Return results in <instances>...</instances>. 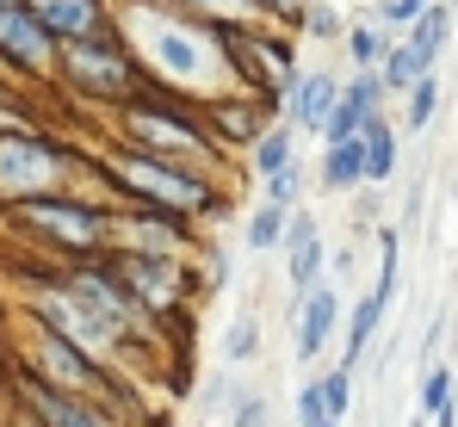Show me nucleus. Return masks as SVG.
I'll use <instances>...</instances> for the list:
<instances>
[{
    "mask_svg": "<svg viewBox=\"0 0 458 427\" xmlns=\"http://www.w3.org/2000/svg\"><path fill=\"white\" fill-rule=\"evenodd\" d=\"M384 69H378V81H384V93H409V87H415V81H421V56H415V50H409V44H390V50H384L378 56Z\"/></svg>",
    "mask_w": 458,
    "mask_h": 427,
    "instance_id": "obj_15",
    "label": "nucleus"
},
{
    "mask_svg": "<svg viewBox=\"0 0 458 427\" xmlns=\"http://www.w3.org/2000/svg\"><path fill=\"white\" fill-rule=\"evenodd\" d=\"M260 6H273V13H298L304 0H260Z\"/></svg>",
    "mask_w": 458,
    "mask_h": 427,
    "instance_id": "obj_31",
    "label": "nucleus"
},
{
    "mask_svg": "<svg viewBox=\"0 0 458 427\" xmlns=\"http://www.w3.org/2000/svg\"><path fill=\"white\" fill-rule=\"evenodd\" d=\"M124 180H137V192H149L161 205H180V211L205 205V186H192V180H180V174H167V167H149V161L124 167Z\"/></svg>",
    "mask_w": 458,
    "mask_h": 427,
    "instance_id": "obj_5",
    "label": "nucleus"
},
{
    "mask_svg": "<svg viewBox=\"0 0 458 427\" xmlns=\"http://www.w3.org/2000/svg\"><path fill=\"white\" fill-rule=\"evenodd\" d=\"M322 415H328V409H322V390H316V384H304V390H298V422H322Z\"/></svg>",
    "mask_w": 458,
    "mask_h": 427,
    "instance_id": "obj_27",
    "label": "nucleus"
},
{
    "mask_svg": "<svg viewBox=\"0 0 458 427\" xmlns=\"http://www.w3.org/2000/svg\"><path fill=\"white\" fill-rule=\"evenodd\" d=\"M446 31H453V13H446V6H434V0H428V6L409 19V50L421 56V69H434V63H440Z\"/></svg>",
    "mask_w": 458,
    "mask_h": 427,
    "instance_id": "obj_8",
    "label": "nucleus"
},
{
    "mask_svg": "<svg viewBox=\"0 0 458 427\" xmlns=\"http://www.w3.org/2000/svg\"><path fill=\"white\" fill-rule=\"evenodd\" d=\"M347 50H353V63H366V69H372V63H378L384 50H390V38H378L372 25H360V31L347 38Z\"/></svg>",
    "mask_w": 458,
    "mask_h": 427,
    "instance_id": "obj_23",
    "label": "nucleus"
},
{
    "mask_svg": "<svg viewBox=\"0 0 458 427\" xmlns=\"http://www.w3.org/2000/svg\"><path fill=\"white\" fill-rule=\"evenodd\" d=\"M292 285H298V297L310 285H322V235H310L304 248H292Z\"/></svg>",
    "mask_w": 458,
    "mask_h": 427,
    "instance_id": "obj_19",
    "label": "nucleus"
},
{
    "mask_svg": "<svg viewBox=\"0 0 458 427\" xmlns=\"http://www.w3.org/2000/svg\"><path fill=\"white\" fill-rule=\"evenodd\" d=\"M0 50L19 56L25 69H44L50 50H44V19L25 13V6H0Z\"/></svg>",
    "mask_w": 458,
    "mask_h": 427,
    "instance_id": "obj_3",
    "label": "nucleus"
},
{
    "mask_svg": "<svg viewBox=\"0 0 458 427\" xmlns=\"http://www.w3.org/2000/svg\"><path fill=\"white\" fill-rule=\"evenodd\" d=\"M31 223L63 229V242H75V248H87V242L99 235V223H93L87 211H69V205H31Z\"/></svg>",
    "mask_w": 458,
    "mask_h": 427,
    "instance_id": "obj_13",
    "label": "nucleus"
},
{
    "mask_svg": "<svg viewBox=\"0 0 458 427\" xmlns=\"http://www.w3.org/2000/svg\"><path fill=\"white\" fill-rule=\"evenodd\" d=\"M434 112H440V81H434V69H428L415 87H409V131H428Z\"/></svg>",
    "mask_w": 458,
    "mask_h": 427,
    "instance_id": "obj_17",
    "label": "nucleus"
},
{
    "mask_svg": "<svg viewBox=\"0 0 458 427\" xmlns=\"http://www.w3.org/2000/svg\"><path fill=\"white\" fill-rule=\"evenodd\" d=\"M360 142H366V180H390V167H396V131L378 124V112H372Z\"/></svg>",
    "mask_w": 458,
    "mask_h": 427,
    "instance_id": "obj_12",
    "label": "nucleus"
},
{
    "mask_svg": "<svg viewBox=\"0 0 458 427\" xmlns=\"http://www.w3.org/2000/svg\"><path fill=\"white\" fill-rule=\"evenodd\" d=\"M199 6H211V0H199Z\"/></svg>",
    "mask_w": 458,
    "mask_h": 427,
    "instance_id": "obj_34",
    "label": "nucleus"
},
{
    "mask_svg": "<svg viewBox=\"0 0 458 427\" xmlns=\"http://www.w3.org/2000/svg\"><path fill=\"white\" fill-rule=\"evenodd\" d=\"M310 427H341V422H335V415H322V422H310Z\"/></svg>",
    "mask_w": 458,
    "mask_h": 427,
    "instance_id": "obj_32",
    "label": "nucleus"
},
{
    "mask_svg": "<svg viewBox=\"0 0 458 427\" xmlns=\"http://www.w3.org/2000/svg\"><path fill=\"white\" fill-rule=\"evenodd\" d=\"M0 6H13V0H0Z\"/></svg>",
    "mask_w": 458,
    "mask_h": 427,
    "instance_id": "obj_33",
    "label": "nucleus"
},
{
    "mask_svg": "<svg viewBox=\"0 0 458 427\" xmlns=\"http://www.w3.org/2000/svg\"><path fill=\"white\" fill-rule=\"evenodd\" d=\"M267 180H273V186H267V199H273V205H298V186H304V180H298V167H292V161H285V167H273Z\"/></svg>",
    "mask_w": 458,
    "mask_h": 427,
    "instance_id": "obj_24",
    "label": "nucleus"
},
{
    "mask_svg": "<svg viewBox=\"0 0 458 427\" xmlns=\"http://www.w3.org/2000/svg\"><path fill=\"white\" fill-rule=\"evenodd\" d=\"M69 63H75L81 81H112V87H124V81H131L124 63H118L112 50H99L93 38H69Z\"/></svg>",
    "mask_w": 458,
    "mask_h": 427,
    "instance_id": "obj_10",
    "label": "nucleus"
},
{
    "mask_svg": "<svg viewBox=\"0 0 458 427\" xmlns=\"http://www.w3.org/2000/svg\"><path fill=\"white\" fill-rule=\"evenodd\" d=\"M316 390H322V409L341 422V415H347V403H353V371H328Z\"/></svg>",
    "mask_w": 458,
    "mask_h": 427,
    "instance_id": "obj_21",
    "label": "nucleus"
},
{
    "mask_svg": "<svg viewBox=\"0 0 458 427\" xmlns=\"http://www.w3.org/2000/svg\"><path fill=\"white\" fill-rule=\"evenodd\" d=\"M366 180V142L347 137V142H328V155H322V186L328 192H347V186H360Z\"/></svg>",
    "mask_w": 458,
    "mask_h": 427,
    "instance_id": "obj_9",
    "label": "nucleus"
},
{
    "mask_svg": "<svg viewBox=\"0 0 458 427\" xmlns=\"http://www.w3.org/2000/svg\"><path fill=\"white\" fill-rule=\"evenodd\" d=\"M415 427H421V422H415Z\"/></svg>",
    "mask_w": 458,
    "mask_h": 427,
    "instance_id": "obj_35",
    "label": "nucleus"
},
{
    "mask_svg": "<svg viewBox=\"0 0 458 427\" xmlns=\"http://www.w3.org/2000/svg\"><path fill=\"white\" fill-rule=\"evenodd\" d=\"M235 427H267V403L260 397H242L235 403Z\"/></svg>",
    "mask_w": 458,
    "mask_h": 427,
    "instance_id": "obj_28",
    "label": "nucleus"
},
{
    "mask_svg": "<svg viewBox=\"0 0 458 427\" xmlns=\"http://www.w3.org/2000/svg\"><path fill=\"white\" fill-rule=\"evenodd\" d=\"M44 365H50L69 390H93V365H87L69 341H56V335H44Z\"/></svg>",
    "mask_w": 458,
    "mask_h": 427,
    "instance_id": "obj_14",
    "label": "nucleus"
},
{
    "mask_svg": "<svg viewBox=\"0 0 458 427\" xmlns=\"http://www.w3.org/2000/svg\"><path fill=\"white\" fill-rule=\"evenodd\" d=\"M384 310H390V303H378V297H366V303L353 310V329H347V359H341V371H353V365H360V354L372 347V335H378Z\"/></svg>",
    "mask_w": 458,
    "mask_h": 427,
    "instance_id": "obj_16",
    "label": "nucleus"
},
{
    "mask_svg": "<svg viewBox=\"0 0 458 427\" xmlns=\"http://www.w3.org/2000/svg\"><path fill=\"white\" fill-rule=\"evenodd\" d=\"M137 131H143L155 149H199V137H192L186 124H174V118H149V112H143V118H137Z\"/></svg>",
    "mask_w": 458,
    "mask_h": 427,
    "instance_id": "obj_18",
    "label": "nucleus"
},
{
    "mask_svg": "<svg viewBox=\"0 0 458 427\" xmlns=\"http://www.w3.org/2000/svg\"><path fill=\"white\" fill-rule=\"evenodd\" d=\"M279 235H285V205L254 211V223H248V242H254V248H279Z\"/></svg>",
    "mask_w": 458,
    "mask_h": 427,
    "instance_id": "obj_20",
    "label": "nucleus"
},
{
    "mask_svg": "<svg viewBox=\"0 0 458 427\" xmlns=\"http://www.w3.org/2000/svg\"><path fill=\"white\" fill-rule=\"evenodd\" d=\"M421 6H428V0H384V19H390V25H409Z\"/></svg>",
    "mask_w": 458,
    "mask_h": 427,
    "instance_id": "obj_29",
    "label": "nucleus"
},
{
    "mask_svg": "<svg viewBox=\"0 0 458 427\" xmlns=\"http://www.w3.org/2000/svg\"><path fill=\"white\" fill-rule=\"evenodd\" d=\"M298 303H304V310H298V359H316L322 347H328V335H335L341 303H335V291H328V285H310Z\"/></svg>",
    "mask_w": 458,
    "mask_h": 427,
    "instance_id": "obj_2",
    "label": "nucleus"
},
{
    "mask_svg": "<svg viewBox=\"0 0 458 427\" xmlns=\"http://www.w3.org/2000/svg\"><path fill=\"white\" fill-rule=\"evenodd\" d=\"M31 13H38L44 31H56V38H93V31H99V6H93V0H38Z\"/></svg>",
    "mask_w": 458,
    "mask_h": 427,
    "instance_id": "obj_6",
    "label": "nucleus"
},
{
    "mask_svg": "<svg viewBox=\"0 0 458 427\" xmlns=\"http://www.w3.org/2000/svg\"><path fill=\"white\" fill-rule=\"evenodd\" d=\"M440 403H453V371L446 365H428V378H421V415H434Z\"/></svg>",
    "mask_w": 458,
    "mask_h": 427,
    "instance_id": "obj_22",
    "label": "nucleus"
},
{
    "mask_svg": "<svg viewBox=\"0 0 458 427\" xmlns=\"http://www.w3.org/2000/svg\"><path fill=\"white\" fill-rule=\"evenodd\" d=\"M149 44H155V56H161L174 74H205L211 69V44H205L199 31H186V25H161Z\"/></svg>",
    "mask_w": 458,
    "mask_h": 427,
    "instance_id": "obj_4",
    "label": "nucleus"
},
{
    "mask_svg": "<svg viewBox=\"0 0 458 427\" xmlns=\"http://www.w3.org/2000/svg\"><path fill=\"white\" fill-rule=\"evenodd\" d=\"M285 161H292V137H267L254 149V167H260V174H273V167H285Z\"/></svg>",
    "mask_w": 458,
    "mask_h": 427,
    "instance_id": "obj_25",
    "label": "nucleus"
},
{
    "mask_svg": "<svg viewBox=\"0 0 458 427\" xmlns=\"http://www.w3.org/2000/svg\"><path fill=\"white\" fill-rule=\"evenodd\" d=\"M341 99V87L328 81V74H304V81H292V118L304 124V131H322V118H328V106Z\"/></svg>",
    "mask_w": 458,
    "mask_h": 427,
    "instance_id": "obj_7",
    "label": "nucleus"
},
{
    "mask_svg": "<svg viewBox=\"0 0 458 427\" xmlns=\"http://www.w3.org/2000/svg\"><path fill=\"white\" fill-rule=\"evenodd\" d=\"M56 149L50 142H38V137H6L0 142V192H38V186H50L56 180Z\"/></svg>",
    "mask_w": 458,
    "mask_h": 427,
    "instance_id": "obj_1",
    "label": "nucleus"
},
{
    "mask_svg": "<svg viewBox=\"0 0 458 427\" xmlns=\"http://www.w3.org/2000/svg\"><path fill=\"white\" fill-rule=\"evenodd\" d=\"M434 427H458V409H453V403H440V409H434Z\"/></svg>",
    "mask_w": 458,
    "mask_h": 427,
    "instance_id": "obj_30",
    "label": "nucleus"
},
{
    "mask_svg": "<svg viewBox=\"0 0 458 427\" xmlns=\"http://www.w3.org/2000/svg\"><path fill=\"white\" fill-rule=\"evenodd\" d=\"M254 347H260V329H254V322H248V316H242V322H235V329H229L224 354H229V359H248V354H254Z\"/></svg>",
    "mask_w": 458,
    "mask_h": 427,
    "instance_id": "obj_26",
    "label": "nucleus"
},
{
    "mask_svg": "<svg viewBox=\"0 0 458 427\" xmlns=\"http://www.w3.org/2000/svg\"><path fill=\"white\" fill-rule=\"evenodd\" d=\"M25 397L38 403V415H44L50 427H106L93 409H81V403H69V397H50V384H38V378L25 384Z\"/></svg>",
    "mask_w": 458,
    "mask_h": 427,
    "instance_id": "obj_11",
    "label": "nucleus"
}]
</instances>
